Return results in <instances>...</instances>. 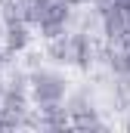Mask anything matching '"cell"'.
<instances>
[{
    "label": "cell",
    "mask_w": 130,
    "mask_h": 133,
    "mask_svg": "<svg viewBox=\"0 0 130 133\" xmlns=\"http://www.w3.org/2000/svg\"><path fill=\"white\" fill-rule=\"evenodd\" d=\"M34 81V99L40 102V105H50V102H59L65 96V84L59 74H53V71H37L31 77Z\"/></svg>",
    "instance_id": "1"
},
{
    "label": "cell",
    "mask_w": 130,
    "mask_h": 133,
    "mask_svg": "<svg viewBox=\"0 0 130 133\" xmlns=\"http://www.w3.org/2000/svg\"><path fill=\"white\" fill-rule=\"evenodd\" d=\"M28 43V31H25V25H9V46L12 50H22Z\"/></svg>",
    "instance_id": "2"
}]
</instances>
